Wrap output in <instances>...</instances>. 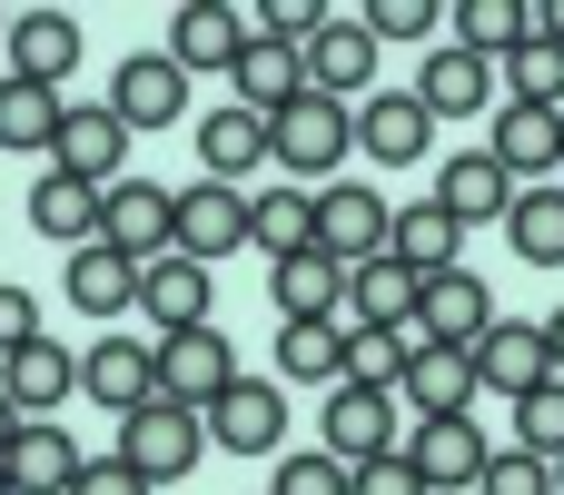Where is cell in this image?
<instances>
[{
    "instance_id": "6da1fadb",
    "label": "cell",
    "mask_w": 564,
    "mask_h": 495,
    "mask_svg": "<svg viewBox=\"0 0 564 495\" xmlns=\"http://www.w3.org/2000/svg\"><path fill=\"white\" fill-rule=\"evenodd\" d=\"M555 318H486V337L466 347V367H476V397H525V387H555Z\"/></svg>"
},
{
    "instance_id": "7a4b0ae2",
    "label": "cell",
    "mask_w": 564,
    "mask_h": 495,
    "mask_svg": "<svg viewBox=\"0 0 564 495\" xmlns=\"http://www.w3.org/2000/svg\"><path fill=\"white\" fill-rule=\"evenodd\" d=\"M198 446H208V427H198L188 407L149 397V407H129V417H119V446H109V456H119V466H129L139 486L159 495V486H178V476L198 466Z\"/></svg>"
},
{
    "instance_id": "3957f363",
    "label": "cell",
    "mask_w": 564,
    "mask_h": 495,
    "mask_svg": "<svg viewBox=\"0 0 564 495\" xmlns=\"http://www.w3.org/2000/svg\"><path fill=\"white\" fill-rule=\"evenodd\" d=\"M347 109L337 99H317V89H297L288 109H268V159L288 169V179H337L347 169Z\"/></svg>"
},
{
    "instance_id": "277c9868",
    "label": "cell",
    "mask_w": 564,
    "mask_h": 495,
    "mask_svg": "<svg viewBox=\"0 0 564 495\" xmlns=\"http://www.w3.org/2000/svg\"><path fill=\"white\" fill-rule=\"evenodd\" d=\"M149 367H159V397H169V407H188V417H198L208 397H228V387L248 377L218 318H208V327H178V337H159V347H149Z\"/></svg>"
},
{
    "instance_id": "5b68a950",
    "label": "cell",
    "mask_w": 564,
    "mask_h": 495,
    "mask_svg": "<svg viewBox=\"0 0 564 495\" xmlns=\"http://www.w3.org/2000/svg\"><path fill=\"white\" fill-rule=\"evenodd\" d=\"M297 79H307L317 99L357 109V99L377 89V40H367V20H357V10H327V20H317V40L297 50Z\"/></svg>"
},
{
    "instance_id": "8992f818",
    "label": "cell",
    "mask_w": 564,
    "mask_h": 495,
    "mask_svg": "<svg viewBox=\"0 0 564 495\" xmlns=\"http://www.w3.org/2000/svg\"><path fill=\"white\" fill-rule=\"evenodd\" d=\"M169 248L198 258V268H218L228 248H248V189H218V179L169 189Z\"/></svg>"
},
{
    "instance_id": "52a82bcc",
    "label": "cell",
    "mask_w": 564,
    "mask_h": 495,
    "mask_svg": "<svg viewBox=\"0 0 564 495\" xmlns=\"http://www.w3.org/2000/svg\"><path fill=\"white\" fill-rule=\"evenodd\" d=\"M307 218H317V258L367 268V258H387V218H397V198H387V189H307Z\"/></svg>"
},
{
    "instance_id": "ba28073f",
    "label": "cell",
    "mask_w": 564,
    "mask_h": 495,
    "mask_svg": "<svg viewBox=\"0 0 564 495\" xmlns=\"http://www.w3.org/2000/svg\"><path fill=\"white\" fill-rule=\"evenodd\" d=\"M198 427H208V446H228V456H278V437H288V387H278V377H238L228 397L198 407Z\"/></svg>"
},
{
    "instance_id": "9c48e42d",
    "label": "cell",
    "mask_w": 564,
    "mask_h": 495,
    "mask_svg": "<svg viewBox=\"0 0 564 495\" xmlns=\"http://www.w3.org/2000/svg\"><path fill=\"white\" fill-rule=\"evenodd\" d=\"M317 456H337V466H367V456H397V397L387 387H327V407H317Z\"/></svg>"
},
{
    "instance_id": "30bf717a",
    "label": "cell",
    "mask_w": 564,
    "mask_h": 495,
    "mask_svg": "<svg viewBox=\"0 0 564 495\" xmlns=\"http://www.w3.org/2000/svg\"><path fill=\"white\" fill-rule=\"evenodd\" d=\"M99 109H109L129 139H139V129H178V119H188V79H178L159 50H129V60L109 69V99H99Z\"/></svg>"
},
{
    "instance_id": "8fae6325",
    "label": "cell",
    "mask_w": 564,
    "mask_h": 495,
    "mask_svg": "<svg viewBox=\"0 0 564 495\" xmlns=\"http://www.w3.org/2000/svg\"><path fill=\"white\" fill-rule=\"evenodd\" d=\"M347 139H357L377 169H416V159L436 149V119H426L406 89H367V99L347 109Z\"/></svg>"
},
{
    "instance_id": "7c38bea8",
    "label": "cell",
    "mask_w": 564,
    "mask_h": 495,
    "mask_svg": "<svg viewBox=\"0 0 564 495\" xmlns=\"http://www.w3.org/2000/svg\"><path fill=\"white\" fill-rule=\"evenodd\" d=\"M208 298H218V278H208L198 258H178V248L139 258V318H149L159 337H178V327H208Z\"/></svg>"
},
{
    "instance_id": "4fadbf2b",
    "label": "cell",
    "mask_w": 564,
    "mask_h": 495,
    "mask_svg": "<svg viewBox=\"0 0 564 495\" xmlns=\"http://www.w3.org/2000/svg\"><path fill=\"white\" fill-rule=\"evenodd\" d=\"M0 50H10V79L69 89V69H79V20H69V10H10Z\"/></svg>"
},
{
    "instance_id": "5bb4252c",
    "label": "cell",
    "mask_w": 564,
    "mask_h": 495,
    "mask_svg": "<svg viewBox=\"0 0 564 495\" xmlns=\"http://www.w3.org/2000/svg\"><path fill=\"white\" fill-rule=\"evenodd\" d=\"M99 248H119V258H159V248H169V189L119 169V179L99 189Z\"/></svg>"
},
{
    "instance_id": "9a60e30c",
    "label": "cell",
    "mask_w": 564,
    "mask_h": 495,
    "mask_svg": "<svg viewBox=\"0 0 564 495\" xmlns=\"http://www.w3.org/2000/svg\"><path fill=\"white\" fill-rule=\"evenodd\" d=\"M486 318H496L486 278H476V268H446V278H426V288H416V318H406V327H416L426 347H476V337H486Z\"/></svg>"
},
{
    "instance_id": "2e32d148",
    "label": "cell",
    "mask_w": 564,
    "mask_h": 495,
    "mask_svg": "<svg viewBox=\"0 0 564 495\" xmlns=\"http://www.w3.org/2000/svg\"><path fill=\"white\" fill-rule=\"evenodd\" d=\"M0 397H10V417H50L59 397H79V347H59V337L40 327L30 347L0 357Z\"/></svg>"
},
{
    "instance_id": "e0dca14e",
    "label": "cell",
    "mask_w": 564,
    "mask_h": 495,
    "mask_svg": "<svg viewBox=\"0 0 564 495\" xmlns=\"http://www.w3.org/2000/svg\"><path fill=\"white\" fill-rule=\"evenodd\" d=\"M238 40H248V20H238L228 0H178V10H169V50H159V60H169L178 79H198V69H228V60H238Z\"/></svg>"
},
{
    "instance_id": "ac0fdd59",
    "label": "cell",
    "mask_w": 564,
    "mask_h": 495,
    "mask_svg": "<svg viewBox=\"0 0 564 495\" xmlns=\"http://www.w3.org/2000/svg\"><path fill=\"white\" fill-rule=\"evenodd\" d=\"M486 89H496V60H476V50H456V40H426V69H416L406 99H416L426 119H476Z\"/></svg>"
},
{
    "instance_id": "d6986e66",
    "label": "cell",
    "mask_w": 564,
    "mask_h": 495,
    "mask_svg": "<svg viewBox=\"0 0 564 495\" xmlns=\"http://www.w3.org/2000/svg\"><path fill=\"white\" fill-rule=\"evenodd\" d=\"M397 456L416 466V486H426V495H446V486H476V466H486L496 446H486V427H466V417H426Z\"/></svg>"
},
{
    "instance_id": "ffe728a7",
    "label": "cell",
    "mask_w": 564,
    "mask_h": 495,
    "mask_svg": "<svg viewBox=\"0 0 564 495\" xmlns=\"http://www.w3.org/2000/svg\"><path fill=\"white\" fill-rule=\"evenodd\" d=\"M119 149H129V129L109 109H59V129H50V169L79 179V189H109L119 179Z\"/></svg>"
},
{
    "instance_id": "44dd1931",
    "label": "cell",
    "mask_w": 564,
    "mask_h": 495,
    "mask_svg": "<svg viewBox=\"0 0 564 495\" xmlns=\"http://www.w3.org/2000/svg\"><path fill=\"white\" fill-rule=\"evenodd\" d=\"M59 288H69V308H79V318L119 327V318L139 308V258H119V248H99V238H89V248H69V278H59Z\"/></svg>"
},
{
    "instance_id": "7402d4cb",
    "label": "cell",
    "mask_w": 564,
    "mask_h": 495,
    "mask_svg": "<svg viewBox=\"0 0 564 495\" xmlns=\"http://www.w3.org/2000/svg\"><path fill=\"white\" fill-rule=\"evenodd\" d=\"M79 397H89V407H109V417L149 407V397H159V367H149V347H129V337H99V347H79Z\"/></svg>"
},
{
    "instance_id": "603a6c76",
    "label": "cell",
    "mask_w": 564,
    "mask_h": 495,
    "mask_svg": "<svg viewBox=\"0 0 564 495\" xmlns=\"http://www.w3.org/2000/svg\"><path fill=\"white\" fill-rule=\"evenodd\" d=\"M0 476H10V495H69V476H79V446H69V427H50V417H20V437H10V456H0Z\"/></svg>"
},
{
    "instance_id": "cb8c5ba5",
    "label": "cell",
    "mask_w": 564,
    "mask_h": 495,
    "mask_svg": "<svg viewBox=\"0 0 564 495\" xmlns=\"http://www.w3.org/2000/svg\"><path fill=\"white\" fill-rule=\"evenodd\" d=\"M198 169L218 179V189H238L248 169H268V119L258 109H198Z\"/></svg>"
},
{
    "instance_id": "d4e9b609",
    "label": "cell",
    "mask_w": 564,
    "mask_h": 495,
    "mask_svg": "<svg viewBox=\"0 0 564 495\" xmlns=\"http://www.w3.org/2000/svg\"><path fill=\"white\" fill-rule=\"evenodd\" d=\"M436 208H446L456 228H486V218H506V208H516V179H506L486 149H456V159L436 169Z\"/></svg>"
},
{
    "instance_id": "484cf974",
    "label": "cell",
    "mask_w": 564,
    "mask_h": 495,
    "mask_svg": "<svg viewBox=\"0 0 564 495\" xmlns=\"http://www.w3.org/2000/svg\"><path fill=\"white\" fill-rule=\"evenodd\" d=\"M387 258H397V268H416V278H446V268L466 258V228H456L436 198H406V208L387 218Z\"/></svg>"
},
{
    "instance_id": "4316f807",
    "label": "cell",
    "mask_w": 564,
    "mask_h": 495,
    "mask_svg": "<svg viewBox=\"0 0 564 495\" xmlns=\"http://www.w3.org/2000/svg\"><path fill=\"white\" fill-rule=\"evenodd\" d=\"M486 119H496L486 159H496L506 179H545V169L564 159V119L555 109H516V99H506V109H486Z\"/></svg>"
},
{
    "instance_id": "83f0119b",
    "label": "cell",
    "mask_w": 564,
    "mask_h": 495,
    "mask_svg": "<svg viewBox=\"0 0 564 495\" xmlns=\"http://www.w3.org/2000/svg\"><path fill=\"white\" fill-rule=\"evenodd\" d=\"M416 268H397V258H367V268H347V308H337V327H406L416 318Z\"/></svg>"
},
{
    "instance_id": "f1b7e54d",
    "label": "cell",
    "mask_w": 564,
    "mask_h": 495,
    "mask_svg": "<svg viewBox=\"0 0 564 495\" xmlns=\"http://www.w3.org/2000/svg\"><path fill=\"white\" fill-rule=\"evenodd\" d=\"M397 397L416 407V427H426V417H466V407H476V367H466V347H416L406 377H397Z\"/></svg>"
},
{
    "instance_id": "f546056e",
    "label": "cell",
    "mask_w": 564,
    "mask_h": 495,
    "mask_svg": "<svg viewBox=\"0 0 564 495\" xmlns=\"http://www.w3.org/2000/svg\"><path fill=\"white\" fill-rule=\"evenodd\" d=\"M268 308H278V318H337V308H347V268L317 258V248H297V258L268 268Z\"/></svg>"
},
{
    "instance_id": "4dcf8cb0",
    "label": "cell",
    "mask_w": 564,
    "mask_h": 495,
    "mask_svg": "<svg viewBox=\"0 0 564 495\" xmlns=\"http://www.w3.org/2000/svg\"><path fill=\"white\" fill-rule=\"evenodd\" d=\"M228 89H238V109H258V119H268V109H288L307 79H297V50H278V40H258V30H248V40H238V60H228Z\"/></svg>"
},
{
    "instance_id": "1f68e13d",
    "label": "cell",
    "mask_w": 564,
    "mask_h": 495,
    "mask_svg": "<svg viewBox=\"0 0 564 495\" xmlns=\"http://www.w3.org/2000/svg\"><path fill=\"white\" fill-rule=\"evenodd\" d=\"M337 337H347V347H337V377H347V387H387V397H397L406 357L426 347L416 327H337Z\"/></svg>"
},
{
    "instance_id": "d6a6232c",
    "label": "cell",
    "mask_w": 564,
    "mask_h": 495,
    "mask_svg": "<svg viewBox=\"0 0 564 495\" xmlns=\"http://www.w3.org/2000/svg\"><path fill=\"white\" fill-rule=\"evenodd\" d=\"M248 248H268V268H278V258H297V248H317L307 189H248Z\"/></svg>"
},
{
    "instance_id": "836d02e7",
    "label": "cell",
    "mask_w": 564,
    "mask_h": 495,
    "mask_svg": "<svg viewBox=\"0 0 564 495\" xmlns=\"http://www.w3.org/2000/svg\"><path fill=\"white\" fill-rule=\"evenodd\" d=\"M337 318H278V387H337Z\"/></svg>"
},
{
    "instance_id": "e575fe53",
    "label": "cell",
    "mask_w": 564,
    "mask_h": 495,
    "mask_svg": "<svg viewBox=\"0 0 564 495\" xmlns=\"http://www.w3.org/2000/svg\"><path fill=\"white\" fill-rule=\"evenodd\" d=\"M30 228L59 238V248H89V238H99V189H79V179L50 169V179L30 189Z\"/></svg>"
},
{
    "instance_id": "d590c367",
    "label": "cell",
    "mask_w": 564,
    "mask_h": 495,
    "mask_svg": "<svg viewBox=\"0 0 564 495\" xmlns=\"http://www.w3.org/2000/svg\"><path fill=\"white\" fill-rule=\"evenodd\" d=\"M506 238H516V258L564 268V198H555V189H516V208H506Z\"/></svg>"
},
{
    "instance_id": "8d00e7d4",
    "label": "cell",
    "mask_w": 564,
    "mask_h": 495,
    "mask_svg": "<svg viewBox=\"0 0 564 495\" xmlns=\"http://www.w3.org/2000/svg\"><path fill=\"white\" fill-rule=\"evenodd\" d=\"M59 89H40V79H0V149H50V129H59Z\"/></svg>"
},
{
    "instance_id": "74e56055",
    "label": "cell",
    "mask_w": 564,
    "mask_h": 495,
    "mask_svg": "<svg viewBox=\"0 0 564 495\" xmlns=\"http://www.w3.org/2000/svg\"><path fill=\"white\" fill-rule=\"evenodd\" d=\"M516 456H535V466L564 456V387H525L516 397Z\"/></svg>"
},
{
    "instance_id": "f35d334b",
    "label": "cell",
    "mask_w": 564,
    "mask_h": 495,
    "mask_svg": "<svg viewBox=\"0 0 564 495\" xmlns=\"http://www.w3.org/2000/svg\"><path fill=\"white\" fill-rule=\"evenodd\" d=\"M446 30H456V50H476V60H496V50L525 40V30H516V0H456Z\"/></svg>"
},
{
    "instance_id": "ab89813d",
    "label": "cell",
    "mask_w": 564,
    "mask_h": 495,
    "mask_svg": "<svg viewBox=\"0 0 564 495\" xmlns=\"http://www.w3.org/2000/svg\"><path fill=\"white\" fill-rule=\"evenodd\" d=\"M506 60H516V109H555L564 99V50L555 40H516Z\"/></svg>"
},
{
    "instance_id": "60d3db41",
    "label": "cell",
    "mask_w": 564,
    "mask_h": 495,
    "mask_svg": "<svg viewBox=\"0 0 564 495\" xmlns=\"http://www.w3.org/2000/svg\"><path fill=\"white\" fill-rule=\"evenodd\" d=\"M476 495H555V466H535V456L496 446V456L476 466Z\"/></svg>"
},
{
    "instance_id": "b9f144b4",
    "label": "cell",
    "mask_w": 564,
    "mask_h": 495,
    "mask_svg": "<svg viewBox=\"0 0 564 495\" xmlns=\"http://www.w3.org/2000/svg\"><path fill=\"white\" fill-rule=\"evenodd\" d=\"M357 20H367L377 50H387V40H436V0H367Z\"/></svg>"
},
{
    "instance_id": "7bdbcfd3",
    "label": "cell",
    "mask_w": 564,
    "mask_h": 495,
    "mask_svg": "<svg viewBox=\"0 0 564 495\" xmlns=\"http://www.w3.org/2000/svg\"><path fill=\"white\" fill-rule=\"evenodd\" d=\"M268 495H347V466L337 456H278V486Z\"/></svg>"
},
{
    "instance_id": "ee69618b",
    "label": "cell",
    "mask_w": 564,
    "mask_h": 495,
    "mask_svg": "<svg viewBox=\"0 0 564 495\" xmlns=\"http://www.w3.org/2000/svg\"><path fill=\"white\" fill-rule=\"evenodd\" d=\"M347 495H426V486L406 456H367V466H347Z\"/></svg>"
},
{
    "instance_id": "f6af8a7d",
    "label": "cell",
    "mask_w": 564,
    "mask_h": 495,
    "mask_svg": "<svg viewBox=\"0 0 564 495\" xmlns=\"http://www.w3.org/2000/svg\"><path fill=\"white\" fill-rule=\"evenodd\" d=\"M69 495H149L119 456H79V476H69Z\"/></svg>"
},
{
    "instance_id": "bcb514c9",
    "label": "cell",
    "mask_w": 564,
    "mask_h": 495,
    "mask_svg": "<svg viewBox=\"0 0 564 495\" xmlns=\"http://www.w3.org/2000/svg\"><path fill=\"white\" fill-rule=\"evenodd\" d=\"M30 337H40V308H30L20 288H0V357H10V347H30Z\"/></svg>"
},
{
    "instance_id": "7dc6e473",
    "label": "cell",
    "mask_w": 564,
    "mask_h": 495,
    "mask_svg": "<svg viewBox=\"0 0 564 495\" xmlns=\"http://www.w3.org/2000/svg\"><path fill=\"white\" fill-rule=\"evenodd\" d=\"M10 437H20V417H10V397H0V456H10Z\"/></svg>"
},
{
    "instance_id": "c3c4849f",
    "label": "cell",
    "mask_w": 564,
    "mask_h": 495,
    "mask_svg": "<svg viewBox=\"0 0 564 495\" xmlns=\"http://www.w3.org/2000/svg\"><path fill=\"white\" fill-rule=\"evenodd\" d=\"M0 30H10V10H0Z\"/></svg>"
},
{
    "instance_id": "681fc988",
    "label": "cell",
    "mask_w": 564,
    "mask_h": 495,
    "mask_svg": "<svg viewBox=\"0 0 564 495\" xmlns=\"http://www.w3.org/2000/svg\"><path fill=\"white\" fill-rule=\"evenodd\" d=\"M0 495H10V476H0Z\"/></svg>"
}]
</instances>
